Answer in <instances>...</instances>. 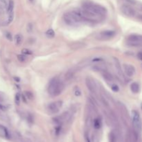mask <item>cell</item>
I'll list each match as a JSON object with an SVG mask.
<instances>
[{
  "instance_id": "29",
  "label": "cell",
  "mask_w": 142,
  "mask_h": 142,
  "mask_svg": "<svg viewBox=\"0 0 142 142\" xmlns=\"http://www.w3.org/2000/svg\"><path fill=\"white\" fill-rule=\"evenodd\" d=\"M22 53L24 54V55H31L32 53L30 50L27 49H24L22 51Z\"/></svg>"
},
{
  "instance_id": "28",
  "label": "cell",
  "mask_w": 142,
  "mask_h": 142,
  "mask_svg": "<svg viewBox=\"0 0 142 142\" xmlns=\"http://www.w3.org/2000/svg\"><path fill=\"white\" fill-rule=\"evenodd\" d=\"M15 102L17 105H19V103H20V95L19 94H16L15 97Z\"/></svg>"
},
{
  "instance_id": "4",
  "label": "cell",
  "mask_w": 142,
  "mask_h": 142,
  "mask_svg": "<svg viewBox=\"0 0 142 142\" xmlns=\"http://www.w3.org/2000/svg\"><path fill=\"white\" fill-rule=\"evenodd\" d=\"M63 19L67 24L74 26L82 22L77 10H74L71 12H66L63 15Z\"/></svg>"
},
{
  "instance_id": "35",
  "label": "cell",
  "mask_w": 142,
  "mask_h": 142,
  "mask_svg": "<svg viewBox=\"0 0 142 142\" xmlns=\"http://www.w3.org/2000/svg\"><path fill=\"white\" fill-rule=\"evenodd\" d=\"M126 1H128V2H130V3H135V1L134 0H126Z\"/></svg>"
},
{
  "instance_id": "24",
  "label": "cell",
  "mask_w": 142,
  "mask_h": 142,
  "mask_svg": "<svg viewBox=\"0 0 142 142\" xmlns=\"http://www.w3.org/2000/svg\"><path fill=\"white\" fill-rule=\"evenodd\" d=\"M7 2H6V0H0V8L4 9L7 7Z\"/></svg>"
},
{
  "instance_id": "2",
  "label": "cell",
  "mask_w": 142,
  "mask_h": 142,
  "mask_svg": "<svg viewBox=\"0 0 142 142\" xmlns=\"http://www.w3.org/2000/svg\"><path fill=\"white\" fill-rule=\"evenodd\" d=\"M77 12L83 22L84 21V22H99L100 20L102 19L103 17L84 8H83V10H77Z\"/></svg>"
},
{
  "instance_id": "22",
  "label": "cell",
  "mask_w": 142,
  "mask_h": 142,
  "mask_svg": "<svg viewBox=\"0 0 142 142\" xmlns=\"http://www.w3.org/2000/svg\"><path fill=\"white\" fill-rule=\"evenodd\" d=\"M46 35H47V37H53L55 36V32H54V31L53 29H49L46 32Z\"/></svg>"
},
{
  "instance_id": "32",
  "label": "cell",
  "mask_w": 142,
  "mask_h": 142,
  "mask_svg": "<svg viewBox=\"0 0 142 142\" xmlns=\"http://www.w3.org/2000/svg\"><path fill=\"white\" fill-rule=\"evenodd\" d=\"M93 62H100V61H103L102 58H94L93 59Z\"/></svg>"
},
{
  "instance_id": "16",
  "label": "cell",
  "mask_w": 142,
  "mask_h": 142,
  "mask_svg": "<svg viewBox=\"0 0 142 142\" xmlns=\"http://www.w3.org/2000/svg\"><path fill=\"white\" fill-rule=\"evenodd\" d=\"M13 9H14V1L12 0H10L8 6H7V12L8 14L13 12Z\"/></svg>"
},
{
  "instance_id": "11",
  "label": "cell",
  "mask_w": 142,
  "mask_h": 142,
  "mask_svg": "<svg viewBox=\"0 0 142 142\" xmlns=\"http://www.w3.org/2000/svg\"><path fill=\"white\" fill-rule=\"evenodd\" d=\"M115 34H116L115 31L108 30V31H102L99 34V37L103 39V40H108V39H110L112 37H114Z\"/></svg>"
},
{
  "instance_id": "7",
  "label": "cell",
  "mask_w": 142,
  "mask_h": 142,
  "mask_svg": "<svg viewBox=\"0 0 142 142\" xmlns=\"http://www.w3.org/2000/svg\"><path fill=\"white\" fill-rule=\"evenodd\" d=\"M127 42L130 46H139L142 44V35H131L127 38Z\"/></svg>"
},
{
  "instance_id": "30",
  "label": "cell",
  "mask_w": 142,
  "mask_h": 142,
  "mask_svg": "<svg viewBox=\"0 0 142 142\" xmlns=\"http://www.w3.org/2000/svg\"><path fill=\"white\" fill-rule=\"evenodd\" d=\"M75 95L76 96H79L81 95V92H80V90L79 89H76V91H75Z\"/></svg>"
},
{
  "instance_id": "27",
  "label": "cell",
  "mask_w": 142,
  "mask_h": 142,
  "mask_svg": "<svg viewBox=\"0 0 142 142\" xmlns=\"http://www.w3.org/2000/svg\"><path fill=\"white\" fill-rule=\"evenodd\" d=\"M111 89L113 92H119V86H118L117 85L113 84V85H112Z\"/></svg>"
},
{
  "instance_id": "1",
  "label": "cell",
  "mask_w": 142,
  "mask_h": 142,
  "mask_svg": "<svg viewBox=\"0 0 142 142\" xmlns=\"http://www.w3.org/2000/svg\"><path fill=\"white\" fill-rule=\"evenodd\" d=\"M65 88V85L58 78H53L50 80L48 85V92L51 96H57L60 95Z\"/></svg>"
},
{
  "instance_id": "10",
  "label": "cell",
  "mask_w": 142,
  "mask_h": 142,
  "mask_svg": "<svg viewBox=\"0 0 142 142\" xmlns=\"http://www.w3.org/2000/svg\"><path fill=\"white\" fill-rule=\"evenodd\" d=\"M124 68L125 73L128 77H132L135 74V68L132 65L125 64L124 65Z\"/></svg>"
},
{
  "instance_id": "33",
  "label": "cell",
  "mask_w": 142,
  "mask_h": 142,
  "mask_svg": "<svg viewBox=\"0 0 142 142\" xmlns=\"http://www.w3.org/2000/svg\"><path fill=\"white\" fill-rule=\"evenodd\" d=\"M6 37L7 38L10 40H12V36H11V35L9 33H6Z\"/></svg>"
},
{
  "instance_id": "37",
  "label": "cell",
  "mask_w": 142,
  "mask_h": 142,
  "mask_svg": "<svg viewBox=\"0 0 142 142\" xmlns=\"http://www.w3.org/2000/svg\"><path fill=\"white\" fill-rule=\"evenodd\" d=\"M30 1H33V0H30Z\"/></svg>"
},
{
  "instance_id": "36",
  "label": "cell",
  "mask_w": 142,
  "mask_h": 142,
  "mask_svg": "<svg viewBox=\"0 0 142 142\" xmlns=\"http://www.w3.org/2000/svg\"><path fill=\"white\" fill-rule=\"evenodd\" d=\"M139 18H140V19H142V15H140V16H139Z\"/></svg>"
},
{
  "instance_id": "5",
  "label": "cell",
  "mask_w": 142,
  "mask_h": 142,
  "mask_svg": "<svg viewBox=\"0 0 142 142\" xmlns=\"http://www.w3.org/2000/svg\"><path fill=\"white\" fill-rule=\"evenodd\" d=\"M132 122H133V126L135 132L137 134H139L142 130V120L139 115V112L136 110H133L132 112Z\"/></svg>"
},
{
  "instance_id": "3",
  "label": "cell",
  "mask_w": 142,
  "mask_h": 142,
  "mask_svg": "<svg viewBox=\"0 0 142 142\" xmlns=\"http://www.w3.org/2000/svg\"><path fill=\"white\" fill-rule=\"evenodd\" d=\"M83 8L90 10L101 16H105L107 13V10L105 7L91 1H85L83 3Z\"/></svg>"
},
{
  "instance_id": "19",
  "label": "cell",
  "mask_w": 142,
  "mask_h": 142,
  "mask_svg": "<svg viewBox=\"0 0 142 142\" xmlns=\"http://www.w3.org/2000/svg\"><path fill=\"white\" fill-rule=\"evenodd\" d=\"M15 42L17 45H19L22 41V36L20 34H17L15 36Z\"/></svg>"
},
{
  "instance_id": "9",
  "label": "cell",
  "mask_w": 142,
  "mask_h": 142,
  "mask_svg": "<svg viewBox=\"0 0 142 142\" xmlns=\"http://www.w3.org/2000/svg\"><path fill=\"white\" fill-rule=\"evenodd\" d=\"M85 83L88 88V90H90V92L94 94H96L97 93V87H96L95 83L93 81V80L90 78H86L85 79Z\"/></svg>"
},
{
  "instance_id": "31",
  "label": "cell",
  "mask_w": 142,
  "mask_h": 142,
  "mask_svg": "<svg viewBox=\"0 0 142 142\" xmlns=\"http://www.w3.org/2000/svg\"><path fill=\"white\" fill-rule=\"evenodd\" d=\"M137 58L140 60H142V52H139L137 53Z\"/></svg>"
},
{
  "instance_id": "6",
  "label": "cell",
  "mask_w": 142,
  "mask_h": 142,
  "mask_svg": "<svg viewBox=\"0 0 142 142\" xmlns=\"http://www.w3.org/2000/svg\"><path fill=\"white\" fill-rule=\"evenodd\" d=\"M62 104H63V103L62 101H58L51 103L47 106V110L50 114H57L62 107Z\"/></svg>"
},
{
  "instance_id": "25",
  "label": "cell",
  "mask_w": 142,
  "mask_h": 142,
  "mask_svg": "<svg viewBox=\"0 0 142 142\" xmlns=\"http://www.w3.org/2000/svg\"><path fill=\"white\" fill-rule=\"evenodd\" d=\"M13 17H14V14H13V12L8 14V19H7V21H6V24H10V22H12V19H13Z\"/></svg>"
},
{
  "instance_id": "15",
  "label": "cell",
  "mask_w": 142,
  "mask_h": 142,
  "mask_svg": "<svg viewBox=\"0 0 142 142\" xmlns=\"http://www.w3.org/2000/svg\"><path fill=\"white\" fill-rule=\"evenodd\" d=\"M103 78H104V79L108 81V82H111L113 80V76H112L111 74H110L109 72L106 71H103Z\"/></svg>"
},
{
  "instance_id": "20",
  "label": "cell",
  "mask_w": 142,
  "mask_h": 142,
  "mask_svg": "<svg viewBox=\"0 0 142 142\" xmlns=\"http://www.w3.org/2000/svg\"><path fill=\"white\" fill-rule=\"evenodd\" d=\"M110 142H117V136L114 132H111L110 134Z\"/></svg>"
},
{
  "instance_id": "26",
  "label": "cell",
  "mask_w": 142,
  "mask_h": 142,
  "mask_svg": "<svg viewBox=\"0 0 142 142\" xmlns=\"http://www.w3.org/2000/svg\"><path fill=\"white\" fill-rule=\"evenodd\" d=\"M17 58H18L19 61H20V62H24L25 60H26V56L24 54L18 55L17 56Z\"/></svg>"
},
{
  "instance_id": "34",
  "label": "cell",
  "mask_w": 142,
  "mask_h": 142,
  "mask_svg": "<svg viewBox=\"0 0 142 142\" xmlns=\"http://www.w3.org/2000/svg\"><path fill=\"white\" fill-rule=\"evenodd\" d=\"M0 109H1V110H6V106H4V105H1V104H0Z\"/></svg>"
},
{
  "instance_id": "23",
  "label": "cell",
  "mask_w": 142,
  "mask_h": 142,
  "mask_svg": "<svg viewBox=\"0 0 142 142\" xmlns=\"http://www.w3.org/2000/svg\"><path fill=\"white\" fill-rule=\"evenodd\" d=\"M24 94L26 99H29V100H32L33 99V94L31 92H25Z\"/></svg>"
},
{
  "instance_id": "8",
  "label": "cell",
  "mask_w": 142,
  "mask_h": 142,
  "mask_svg": "<svg viewBox=\"0 0 142 142\" xmlns=\"http://www.w3.org/2000/svg\"><path fill=\"white\" fill-rule=\"evenodd\" d=\"M121 12H123L125 15L128 16V17H134L136 14L135 9L131 6L126 5V4H124L121 6Z\"/></svg>"
},
{
  "instance_id": "21",
  "label": "cell",
  "mask_w": 142,
  "mask_h": 142,
  "mask_svg": "<svg viewBox=\"0 0 142 142\" xmlns=\"http://www.w3.org/2000/svg\"><path fill=\"white\" fill-rule=\"evenodd\" d=\"M93 69H95V70H96V71H105V67H104L102 65H96V66L93 67Z\"/></svg>"
},
{
  "instance_id": "14",
  "label": "cell",
  "mask_w": 142,
  "mask_h": 142,
  "mask_svg": "<svg viewBox=\"0 0 142 142\" xmlns=\"http://www.w3.org/2000/svg\"><path fill=\"white\" fill-rule=\"evenodd\" d=\"M130 90L133 93L136 94L139 92V85L137 83H133L130 85Z\"/></svg>"
},
{
  "instance_id": "17",
  "label": "cell",
  "mask_w": 142,
  "mask_h": 142,
  "mask_svg": "<svg viewBox=\"0 0 142 142\" xmlns=\"http://www.w3.org/2000/svg\"><path fill=\"white\" fill-rule=\"evenodd\" d=\"M74 73H75V71H74V69H71L70 70H69V71L65 74V79L67 80L71 79V78L73 77V76L74 75Z\"/></svg>"
},
{
  "instance_id": "13",
  "label": "cell",
  "mask_w": 142,
  "mask_h": 142,
  "mask_svg": "<svg viewBox=\"0 0 142 142\" xmlns=\"http://www.w3.org/2000/svg\"><path fill=\"white\" fill-rule=\"evenodd\" d=\"M0 137H1L3 138H6V139L10 138V133L8 129L6 127L1 126V125H0Z\"/></svg>"
},
{
  "instance_id": "18",
  "label": "cell",
  "mask_w": 142,
  "mask_h": 142,
  "mask_svg": "<svg viewBox=\"0 0 142 142\" xmlns=\"http://www.w3.org/2000/svg\"><path fill=\"white\" fill-rule=\"evenodd\" d=\"M94 124V127L95 129H99L101 127V121L99 118L95 119L94 121V124Z\"/></svg>"
},
{
  "instance_id": "12",
  "label": "cell",
  "mask_w": 142,
  "mask_h": 142,
  "mask_svg": "<svg viewBox=\"0 0 142 142\" xmlns=\"http://www.w3.org/2000/svg\"><path fill=\"white\" fill-rule=\"evenodd\" d=\"M114 66H115V68L117 71V73L120 76L121 78H124V72L122 71V69H121V65L120 62L119 61V60L116 58H114Z\"/></svg>"
}]
</instances>
